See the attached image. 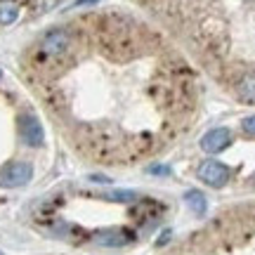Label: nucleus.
<instances>
[{"label": "nucleus", "instance_id": "nucleus-13", "mask_svg": "<svg viewBox=\"0 0 255 255\" xmlns=\"http://www.w3.org/2000/svg\"><path fill=\"white\" fill-rule=\"evenodd\" d=\"M95 2H100V0H76V2H73V7H83V5H95Z\"/></svg>", "mask_w": 255, "mask_h": 255}, {"label": "nucleus", "instance_id": "nucleus-12", "mask_svg": "<svg viewBox=\"0 0 255 255\" xmlns=\"http://www.w3.org/2000/svg\"><path fill=\"white\" fill-rule=\"evenodd\" d=\"M241 128H244V132H246L248 137H255V116H248V119H244Z\"/></svg>", "mask_w": 255, "mask_h": 255}, {"label": "nucleus", "instance_id": "nucleus-6", "mask_svg": "<svg viewBox=\"0 0 255 255\" xmlns=\"http://www.w3.org/2000/svg\"><path fill=\"white\" fill-rule=\"evenodd\" d=\"M132 239H135V237H132L130 232H126V229H102V232H97V234L92 237V241H95L97 246L119 248V246L130 244Z\"/></svg>", "mask_w": 255, "mask_h": 255}, {"label": "nucleus", "instance_id": "nucleus-3", "mask_svg": "<svg viewBox=\"0 0 255 255\" xmlns=\"http://www.w3.org/2000/svg\"><path fill=\"white\" fill-rule=\"evenodd\" d=\"M201 177V182L210 184V187H225L229 180V168L225 163H220V161H203V163L199 165V173H196Z\"/></svg>", "mask_w": 255, "mask_h": 255}, {"label": "nucleus", "instance_id": "nucleus-8", "mask_svg": "<svg viewBox=\"0 0 255 255\" xmlns=\"http://www.w3.org/2000/svg\"><path fill=\"white\" fill-rule=\"evenodd\" d=\"M19 17V0H0V24H14Z\"/></svg>", "mask_w": 255, "mask_h": 255}, {"label": "nucleus", "instance_id": "nucleus-2", "mask_svg": "<svg viewBox=\"0 0 255 255\" xmlns=\"http://www.w3.org/2000/svg\"><path fill=\"white\" fill-rule=\"evenodd\" d=\"M33 177V168L26 161H17V163H9L2 173H0V187L5 189H17V187H24V184L31 182Z\"/></svg>", "mask_w": 255, "mask_h": 255}, {"label": "nucleus", "instance_id": "nucleus-5", "mask_svg": "<svg viewBox=\"0 0 255 255\" xmlns=\"http://www.w3.org/2000/svg\"><path fill=\"white\" fill-rule=\"evenodd\" d=\"M229 142H232V132L229 128H213L210 132L201 137V149L206 154H220L222 149H227Z\"/></svg>", "mask_w": 255, "mask_h": 255}, {"label": "nucleus", "instance_id": "nucleus-15", "mask_svg": "<svg viewBox=\"0 0 255 255\" xmlns=\"http://www.w3.org/2000/svg\"><path fill=\"white\" fill-rule=\"evenodd\" d=\"M0 255H2V253H0Z\"/></svg>", "mask_w": 255, "mask_h": 255}, {"label": "nucleus", "instance_id": "nucleus-10", "mask_svg": "<svg viewBox=\"0 0 255 255\" xmlns=\"http://www.w3.org/2000/svg\"><path fill=\"white\" fill-rule=\"evenodd\" d=\"M109 201H121V203H126V201H135V191H126V189H116V191H109V194H104Z\"/></svg>", "mask_w": 255, "mask_h": 255}, {"label": "nucleus", "instance_id": "nucleus-1", "mask_svg": "<svg viewBox=\"0 0 255 255\" xmlns=\"http://www.w3.org/2000/svg\"><path fill=\"white\" fill-rule=\"evenodd\" d=\"M69 45H71L69 31L55 28V31L45 33V38L40 40V55L45 57V59H57V57H62L69 52Z\"/></svg>", "mask_w": 255, "mask_h": 255}, {"label": "nucleus", "instance_id": "nucleus-7", "mask_svg": "<svg viewBox=\"0 0 255 255\" xmlns=\"http://www.w3.org/2000/svg\"><path fill=\"white\" fill-rule=\"evenodd\" d=\"M237 95L241 102L255 104V73H246L241 78V83L237 85Z\"/></svg>", "mask_w": 255, "mask_h": 255}, {"label": "nucleus", "instance_id": "nucleus-4", "mask_svg": "<svg viewBox=\"0 0 255 255\" xmlns=\"http://www.w3.org/2000/svg\"><path fill=\"white\" fill-rule=\"evenodd\" d=\"M19 132H21V139H24L26 146H40L43 139H45L43 126H40V121L33 114H24L19 119Z\"/></svg>", "mask_w": 255, "mask_h": 255}, {"label": "nucleus", "instance_id": "nucleus-11", "mask_svg": "<svg viewBox=\"0 0 255 255\" xmlns=\"http://www.w3.org/2000/svg\"><path fill=\"white\" fill-rule=\"evenodd\" d=\"M59 0H36V12H50L52 7H57Z\"/></svg>", "mask_w": 255, "mask_h": 255}, {"label": "nucleus", "instance_id": "nucleus-14", "mask_svg": "<svg viewBox=\"0 0 255 255\" xmlns=\"http://www.w3.org/2000/svg\"><path fill=\"white\" fill-rule=\"evenodd\" d=\"M0 78H2V71H0Z\"/></svg>", "mask_w": 255, "mask_h": 255}, {"label": "nucleus", "instance_id": "nucleus-9", "mask_svg": "<svg viewBox=\"0 0 255 255\" xmlns=\"http://www.w3.org/2000/svg\"><path fill=\"white\" fill-rule=\"evenodd\" d=\"M184 203L189 206L191 213H196V215H203L206 208H208V203H206V196L201 194L199 189H189L184 194Z\"/></svg>", "mask_w": 255, "mask_h": 255}]
</instances>
